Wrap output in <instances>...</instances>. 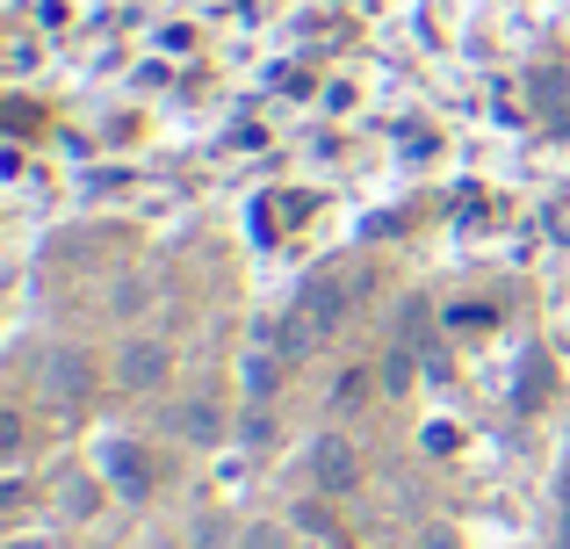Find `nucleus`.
<instances>
[{
  "instance_id": "6e6552de",
  "label": "nucleus",
  "mask_w": 570,
  "mask_h": 549,
  "mask_svg": "<svg viewBox=\"0 0 570 549\" xmlns=\"http://www.w3.org/2000/svg\"><path fill=\"white\" fill-rule=\"evenodd\" d=\"M267 347H275V354H289V362H304V354L318 347V325H311L304 311H289V318H275V325H267Z\"/></svg>"
},
{
  "instance_id": "4468645a",
  "label": "nucleus",
  "mask_w": 570,
  "mask_h": 549,
  "mask_svg": "<svg viewBox=\"0 0 570 549\" xmlns=\"http://www.w3.org/2000/svg\"><path fill=\"white\" fill-rule=\"evenodd\" d=\"M362 391H368V383H362V369H347V376L333 383V405H362Z\"/></svg>"
},
{
  "instance_id": "20e7f679",
  "label": "nucleus",
  "mask_w": 570,
  "mask_h": 549,
  "mask_svg": "<svg viewBox=\"0 0 570 549\" xmlns=\"http://www.w3.org/2000/svg\"><path fill=\"white\" fill-rule=\"evenodd\" d=\"M311 484H318L325 499H347L354 484H362V455H354L340 434H325L318 449H311Z\"/></svg>"
},
{
  "instance_id": "dca6fc26",
  "label": "nucleus",
  "mask_w": 570,
  "mask_h": 549,
  "mask_svg": "<svg viewBox=\"0 0 570 549\" xmlns=\"http://www.w3.org/2000/svg\"><path fill=\"white\" fill-rule=\"evenodd\" d=\"M8 549H51V542H43V536H14Z\"/></svg>"
},
{
  "instance_id": "9d476101",
  "label": "nucleus",
  "mask_w": 570,
  "mask_h": 549,
  "mask_svg": "<svg viewBox=\"0 0 570 549\" xmlns=\"http://www.w3.org/2000/svg\"><path fill=\"white\" fill-rule=\"evenodd\" d=\"M238 441L267 449V441H275V412H267V405H246V420H238Z\"/></svg>"
},
{
  "instance_id": "0eeeda50",
  "label": "nucleus",
  "mask_w": 570,
  "mask_h": 549,
  "mask_svg": "<svg viewBox=\"0 0 570 549\" xmlns=\"http://www.w3.org/2000/svg\"><path fill=\"white\" fill-rule=\"evenodd\" d=\"M282 376H289V354H275V347H246V362H238V383H246L253 405H275Z\"/></svg>"
},
{
  "instance_id": "ddd939ff",
  "label": "nucleus",
  "mask_w": 570,
  "mask_h": 549,
  "mask_svg": "<svg viewBox=\"0 0 570 549\" xmlns=\"http://www.w3.org/2000/svg\"><path fill=\"white\" fill-rule=\"evenodd\" d=\"M448 325H455V333H462V325H470V333H484L491 311H484V304H455V311H448Z\"/></svg>"
},
{
  "instance_id": "1a4fd4ad",
  "label": "nucleus",
  "mask_w": 570,
  "mask_h": 549,
  "mask_svg": "<svg viewBox=\"0 0 570 549\" xmlns=\"http://www.w3.org/2000/svg\"><path fill=\"white\" fill-rule=\"evenodd\" d=\"M238 549H296V542H289V528H282V521H253L246 536H238Z\"/></svg>"
},
{
  "instance_id": "f03ea898",
  "label": "nucleus",
  "mask_w": 570,
  "mask_h": 549,
  "mask_svg": "<svg viewBox=\"0 0 570 549\" xmlns=\"http://www.w3.org/2000/svg\"><path fill=\"white\" fill-rule=\"evenodd\" d=\"M167 376H174L167 340H124V347H116V383H124V391H159Z\"/></svg>"
},
{
  "instance_id": "9b49d317",
  "label": "nucleus",
  "mask_w": 570,
  "mask_h": 549,
  "mask_svg": "<svg viewBox=\"0 0 570 549\" xmlns=\"http://www.w3.org/2000/svg\"><path fill=\"white\" fill-rule=\"evenodd\" d=\"M95 507H101V484L72 478V484H66V513H72V521H95Z\"/></svg>"
},
{
  "instance_id": "7ed1b4c3",
  "label": "nucleus",
  "mask_w": 570,
  "mask_h": 549,
  "mask_svg": "<svg viewBox=\"0 0 570 549\" xmlns=\"http://www.w3.org/2000/svg\"><path fill=\"white\" fill-rule=\"evenodd\" d=\"M95 391V354L87 347H51L43 354V398L51 405H72V398Z\"/></svg>"
},
{
  "instance_id": "39448f33",
  "label": "nucleus",
  "mask_w": 570,
  "mask_h": 549,
  "mask_svg": "<svg viewBox=\"0 0 570 549\" xmlns=\"http://www.w3.org/2000/svg\"><path fill=\"white\" fill-rule=\"evenodd\" d=\"M167 427L188 441V449H217L224 434H232V420H224V405H209V398H181V405L167 412Z\"/></svg>"
},
{
  "instance_id": "f8f14e48",
  "label": "nucleus",
  "mask_w": 570,
  "mask_h": 549,
  "mask_svg": "<svg viewBox=\"0 0 570 549\" xmlns=\"http://www.w3.org/2000/svg\"><path fill=\"white\" fill-rule=\"evenodd\" d=\"M404 383H412V347H397L383 362V391H404Z\"/></svg>"
},
{
  "instance_id": "f257e3e1",
  "label": "nucleus",
  "mask_w": 570,
  "mask_h": 549,
  "mask_svg": "<svg viewBox=\"0 0 570 549\" xmlns=\"http://www.w3.org/2000/svg\"><path fill=\"white\" fill-rule=\"evenodd\" d=\"M153 478H159L153 455H145L130 434H109V441H101V484H109L116 499H153Z\"/></svg>"
},
{
  "instance_id": "2eb2a0df",
  "label": "nucleus",
  "mask_w": 570,
  "mask_h": 549,
  "mask_svg": "<svg viewBox=\"0 0 570 549\" xmlns=\"http://www.w3.org/2000/svg\"><path fill=\"white\" fill-rule=\"evenodd\" d=\"M419 549H455V536H448V528H426V536H419Z\"/></svg>"
},
{
  "instance_id": "423d86ee",
  "label": "nucleus",
  "mask_w": 570,
  "mask_h": 549,
  "mask_svg": "<svg viewBox=\"0 0 570 549\" xmlns=\"http://www.w3.org/2000/svg\"><path fill=\"white\" fill-rule=\"evenodd\" d=\"M347 304H354V282H340V275H311L304 296H296V311H304L318 333H333V325L347 318Z\"/></svg>"
}]
</instances>
